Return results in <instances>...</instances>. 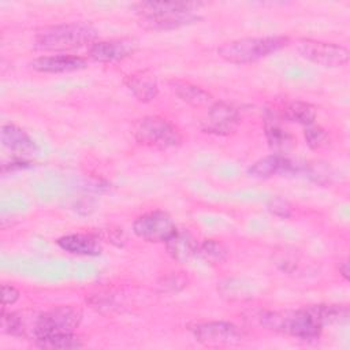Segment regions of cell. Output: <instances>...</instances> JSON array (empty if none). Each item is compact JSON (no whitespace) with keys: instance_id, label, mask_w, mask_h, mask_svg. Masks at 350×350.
I'll return each mask as SVG.
<instances>
[{"instance_id":"obj_1","label":"cell","mask_w":350,"mask_h":350,"mask_svg":"<svg viewBox=\"0 0 350 350\" xmlns=\"http://www.w3.org/2000/svg\"><path fill=\"white\" fill-rule=\"evenodd\" d=\"M97 30L85 22L60 23L36 34L34 46L41 51H68L96 42Z\"/></svg>"},{"instance_id":"obj_2","label":"cell","mask_w":350,"mask_h":350,"mask_svg":"<svg viewBox=\"0 0 350 350\" xmlns=\"http://www.w3.org/2000/svg\"><path fill=\"white\" fill-rule=\"evenodd\" d=\"M258 320L260 324L269 331L304 340L316 339L323 329L306 308L297 310H265L260 314Z\"/></svg>"},{"instance_id":"obj_3","label":"cell","mask_w":350,"mask_h":350,"mask_svg":"<svg viewBox=\"0 0 350 350\" xmlns=\"http://www.w3.org/2000/svg\"><path fill=\"white\" fill-rule=\"evenodd\" d=\"M288 44V38L283 36L247 37L223 44L217 49V55L235 64H246L257 62Z\"/></svg>"},{"instance_id":"obj_4","label":"cell","mask_w":350,"mask_h":350,"mask_svg":"<svg viewBox=\"0 0 350 350\" xmlns=\"http://www.w3.org/2000/svg\"><path fill=\"white\" fill-rule=\"evenodd\" d=\"M133 135L141 145L156 149H171L182 144V134L175 124L161 116H145L133 126Z\"/></svg>"},{"instance_id":"obj_5","label":"cell","mask_w":350,"mask_h":350,"mask_svg":"<svg viewBox=\"0 0 350 350\" xmlns=\"http://www.w3.org/2000/svg\"><path fill=\"white\" fill-rule=\"evenodd\" d=\"M82 312L75 306H57L33 314L30 338L34 340L55 334H72L81 324Z\"/></svg>"},{"instance_id":"obj_6","label":"cell","mask_w":350,"mask_h":350,"mask_svg":"<svg viewBox=\"0 0 350 350\" xmlns=\"http://www.w3.org/2000/svg\"><path fill=\"white\" fill-rule=\"evenodd\" d=\"M295 46L302 57L321 67H343L347 64L350 56L349 49L343 45L313 38H301L297 41Z\"/></svg>"},{"instance_id":"obj_7","label":"cell","mask_w":350,"mask_h":350,"mask_svg":"<svg viewBox=\"0 0 350 350\" xmlns=\"http://www.w3.org/2000/svg\"><path fill=\"white\" fill-rule=\"evenodd\" d=\"M134 234L152 243L165 242L175 231V223L170 213L165 211H150L139 215L133 223Z\"/></svg>"},{"instance_id":"obj_8","label":"cell","mask_w":350,"mask_h":350,"mask_svg":"<svg viewBox=\"0 0 350 350\" xmlns=\"http://www.w3.org/2000/svg\"><path fill=\"white\" fill-rule=\"evenodd\" d=\"M197 342L205 346L237 345L243 339V331L230 321H204L191 328Z\"/></svg>"},{"instance_id":"obj_9","label":"cell","mask_w":350,"mask_h":350,"mask_svg":"<svg viewBox=\"0 0 350 350\" xmlns=\"http://www.w3.org/2000/svg\"><path fill=\"white\" fill-rule=\"evenodd\" d=\"M239 122V111L234 105L224 101H213L209 105L202 129L205 133L228 135L237 130Z\"/></svg>"},{"instance_id":"obj_10","label":"cell","mask_w":350,"mask_h":350,"mask_svg":"<svg viewBox=\"0 0 350 350\" xmlns=\"http://www.w3.org/2000/svg\"><path fill=\"white\" fill-rule=\"evenodd\" d=\"M137 41L133 38H115L96 41L89 48V56L94 62L112 63L131 56L137 51Z\"/></svg>"},{"instance_id":"obj_11","label":"cell","mask_w":350,"mask_h":350,"mask_svg":"<svg viewBox=\"0 0 350 350\" xmlns=\"http://www.w3.org/2000/svg\"><path fill=\"white\" fill-rule=\"evenodd\" d=\"M198 21L194 11L149 12L139 15V25L148 30H171Z\"/></svg>"},{"instance_id":"obj_12","label":"cell","mask_w":350,"mask_h":350,"mask_svg":"<svg viewBox=\"0 0 350 350\" xmlns=\"http://www.w3.org/2000/svg\"><path fill=\"white\" fill-rule=\"evenodd\" d=\"M1 142L16 157L26 159L38 153L37 144L18 126L4 124L1 127Z\"/></svg>"},{"instance_id":"obj_13","label":"cell","mask_w":350,"mask_h":350,"mask_svg":"<svg viewBox=\"0 0 350 350\" xmlns=\"http://www.w3.org/2000/svg\"><path fill=\"white\" fill-rule=\"evenodd\" d=\"M30 67L40 72H71L88 67L86 59L75 55L41 56L30 62Z\"/></svg>"},{"instance_id":"obj_14","label":"cell","mask_w":350,"mask_h":350,"mask_svg":"<svg viewBox=\"0 0 350 350\" xmlns=\"http://www.w3.org/2000/svg\"><path fill=\"white\" fill-rule=\"evenodd\" d=\"M127 89L141 103H149L159 93L157 78L149 70H138L129 74L124 79Z\"/></svg>"},{"instance_id":"obj_15","label":"cell","mask_w":350,"mask_h":350,"mask_svg":"<svg viewBox=\"0 0 350 350\" xmlns=\"http://www.w3.org/2000/svg\"><path fill=\"white\" fill-rule=\"evenodd\" d=\"M295 170L297 167L287 157H284L283 154L275 153L254 161L249 167L247 174L253 178H271L273 175L294 172Z\"/></svg>"},{"instance_id":"obj_16","label":"cell","mask_w":350,"mask_h":350,"mask_svg":"<svg viewBox=\"0 0 350 350\" xmlns=\"http://www.w3.org/2000/svg\"><path fill=\"white\" fill-rule=\"evenodd\" d=\"M264 130H265V138L272 150H275L278 154L287 152L293 144L294 139L291 134L282 127L279 122V116L272 112L267 111L264 118Z\"/></svg>"},{"instance_id":"obj_17","label":"cell","mask_w":350,"mask_h":350,"mask_svg":"<svg viewBox=\"0 0 350 350\" xmlns=\"http://www.w3.org/2000/svg\"><path fill=\"white\" fill-rule=\"evenodd\" d=\"M57 246L68 253L81 256H98L103 250L101 242L92 234H68L56 241Z\"/></svg>"},{"instance_id":"obj_18","label":"cell","mask_w":350,"mask_h":350,"mask_svg":"<svg viewBox=\"0 0 350 350\" xmlns=\"http://www.w3.org/2000/svg\"><path fill=\"white\" fill-rule=\"evenodd\" d=\"M164 243L168 254L176 262H187L198 252V243L189 231L176 230Z\"/></svg>"},{"instance_id":"obj_19","label":"cell","mask_w":350,"mask_h":350,"mask_svg":"<svg viewBox=\"0 0 350 350\" xmlns=\"http://www.w3.org/2000/svg\"><path fill=\"white\" fill-rule=\"evenodd\" d=\"M170 88L183 103L191 107H209L213 103V97L205 89L180 79L170 81Z\"/></svg>"},{"instance_id":"obj_20","label":"cell","mask_w":350,"mask_h":350,"mask_svg":"<svg viewBox=\"0 0 350 350\" xmlns=\"http://www.w3.org/2000/svg\"><path fill=\"white\" fill-rule=\"evenodd\" d=\"M306 309L321 328L331 324H342L349 320V308L346 305L319 304L306 306Z\"/></svg>"},{"instance_id":"obj_21","label":"cell","mask_w":350,"mask_h":350,"mask_svg":"<svg viewBox=\"0 0 350 350\" xmlns=\"http://www.w3.org/2000/svg\"><path fill=\"white\" fill-rule=\"evenodd\" d=\"M202 5V3L190 1H145L138 3L135 10L138 15L149 12H168V11H196Z\"/></svg>"},{"instance_id":"obj_22","label":"cell","mask_w":350,"mask_h":350,"mask_svg":"<svg viewBox=\"0 0 350 350\" xmlns=\"http://www.w3.org/2000/svg\"><path fill=\"white\" fill-rule=\"evenodd\" d=\"M36 345L48 350H72L83 347L79 336L72 334H55L36 339Z\"/></svg>"},{"instance_id":"obj_23","label":"cell","mask_w":350,"mask_h":350,"mask_svg":"<svg viewBox=\"0 0 350 350\" xmlns=\"http://www.w3.org/2000/svg\"><path fill=\"white\" fill-rule=\"evenodd\" d=\"M316 115H317V112H316L314 105H312L310 103H306V101H301V100L291 101L284 109V116L288 120L295 122L302 126L313 124V122L316 120Z\"/></svg>"},{"instance_id":"obj_24","label":"cell","mask_w":350,"mask_h":350,"mask_svg":"<svg viewBox=\"0 0 350 350\" xmlns=\"http://www.w3.org/2000/svg\"><path fill=\"white\" fill-rule=\"evenodd\" d=\"M197 254H200L208 262L217 264L226 260L227 249L224 247L223 243H220L216 239H205L204 242L198 243Z\"/></svg>"},{"instance_id":"obj_25","label":"cell","mask_w":350,"mask_h":350,"mask_svg":"<svg viewBox=\"0 0 350 350\" xmlns=\"http://www.w3.org/2000/svg\"><path fill=\"white\" fill-rule=\"evenodd\" d=\"M304 137H305L308 146L312 149H320V148L325 146L329 141L328 133L323 127L316 126V124L306 126V129L304 131Z\"/></svg>"},{"instance_id":"obj_26","label":"cell","mask_w":350,"mask_h":350,"mask_svg":"<svg viewBox=\"0 0 350 350\" xmlns=\"http://www.w3.org/2000/svg\"><path fill=\"white\" fill-rule=\"evenodd\" d=\"M267 208L272 215H275L278 217H282V219H287L293 215V208L288 204V201H286L283 198H279V197L269 200Z\"/></svg>"},{"instance_id":"obj_27","label":"cell","mask_w":350,"mask_h":350,"mask_svg":"<svg viewBox=\"0 0 350 350\" xmlns=\"http://www.w3.org/2000/svg\"><path fill=\"white\" fill-rule=\"evenodd\" d=\"M21 297V293L18 288H15L11 284H3L1 286V304L3 308H5L7 305H14Z\"/></svg>"},{"instance_id":"obj_28","label":"cell","mask_w":350,"mask_h":350,"mask_svg":"<svg viewBox=\"0 0 350 350\" xmlns=\"http://www.w3.org/2000/svg\"><path fill=\"white\" fill-rule=\"evenodd\" d=\"M186 283H187V280H186L185 276H175V280H170V278H165L163 286H164V288H170V290L175 291V290H179V288H178V284H180V286L185 287Z\"/></svg>"},{"instance_id":"obj_29","label":"cell","mask_w":350,"mask_h":350,"mask_svg":"<svg viewBox=\"0 0 350 350\" xmlns=\"http://www.w3.org/2000/svg\"><path fill=\"white\" fill-rule=\"evenodd\" d=\"M339 272L346 280L349 279V262H347V260H343V261L339 262Z\"/></svg>"}]
</instances>
